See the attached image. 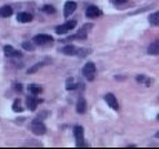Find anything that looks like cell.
<instances>
[{"label":"cell","instance_id":"cell-3","mask_svg":"<svg viewBox=\"0 0 159 149\" xmlns=\"http://www.w3.org/2000/svg\"><path fill=\"white\" fill-rule=\"evenodd\" d=\"M73 135H75V139H76V145L78 147H84V134H83V127L80 126H75L73 129Z\"/></svg>","mask_w":159,"mask_h":149},{"label":"cell","instance_id":"cell-6","mask_svg":"<svg viewBox=\"0 0 159 149\" xmlns=\"http://www.w3.org/2000/svg\"><path fill=\"white\" fill-rule=\"evenodd\" d=\"M25 102H26V106H28L29 111H36V108H38L42 101L36 98V95H32V94H30L29 97H26Z\"/></svg>","mask_w":159,"mask_h":149},{"label":"cell","instance_id":"cell-4","mask_svg":"<svg viewBox=\"0 0 159 149\" xmlns=\"http://www.w3.org/2000/svg\"><path fill=\"white\" fill-rule=\"evenodd\" d=\"M94 75H96V65H94V62H87L83 66V76L87 80H93Z\"/></svg>","mask_w":159,"mask_h":149},{"label":"cell","instance_id":"cell-25","mask_svg":"<svg viewBox=\"0 0 159 149\" xmlns=\"http://www.w3.org/2000/svg\"><path fill=\"white\" fill-rule=\"evenodd\" d=\"M157 119H158V120H159V115H158V116H157Z\"/></svg>","mask_w":159,"mask_h":149},{"label":"cell","instance_id":"cell-9","mask_svg":"<svg viewBox=\"0 0 159 149\" xmlns=\"http://www.w3.org/2000/svg\"><path fill=\"white\" fill-rule=\"evenodd\" d=\"M101 10H100L98 7H96V6H90V7H87V10H86V17L87 18H98V17H101Z\"/></svg>","mask_w":159,"mask_h":149},{"label":"cell","instance_id":"cell-1","mask_svg":"<svg viewBox=\"0 0 159 149\" xmlns=\"http://www.w3.org/2000/svg\"><path fill=\"white\" fill-rule=\"evenodd\" d=\"M29 130L35 135L46 134V126H44V123H42L40 120H33L32 123H30V126H29Z\"/></svg>","mask_w":159,"mask_h":149},{"label":"cell","instance_id":"cell-7","mask_svg":"<svg viewBox=\"0 0 159 149\" xmlns=\"http://www.w3.org/2000/svg\"><path fill=\"white\" fill-rule=\"evenodd\" d=\"M3 51H4V55L8 57V58H15V57H21V55H22V54H21L18 50H15L13 46H8V44L3 47Z\"/></svg>","mask_w":159,"mask_h":149},{"label":"cell","instance_id":"cell-11","mask_svg":"<svg viewBox=\"0 0 159 149\" xmlns=\"http://www.w3.org/2000/svg\"><path fill=\"white\" fill-rule=\"evenodd\" d=\"M75 10H76V3L75 2H66L65 6H64V17L68 18Z\"/></svg>","mask_w":159,"mask_h":149},{"label":"cell","instance_id":"cell-20","mask_svg":"<svg viewBox=\"0 0 159 149\" xmlns=\"http://www.w3.org/2000/svg\"><path fill=\"white\" fill-rule=\"evenodd\" d=\"M43 13H46V14H54L56 13V8L53 7V6H50V4H47V6H43Z\"/></svg>","mask_w":159,"mask_h":149},{"label":"cell","instance_id":"cell-21","mask_svg":"<svg viewBox=\"0 0 159 149\" xmlns=\"http://www.w3.org/2000/svg\"><path fill=\"white\" fill-rule=\"evenodd\" d=\"M43 65H44V62H39V64H38V65L32 66V68H30V69H29V71H28V73H33V72L39 71V69H40V68H42V66H43Z\"/></svg>","mask_w":159,"mask_h":149},{"label":"cell","instance_id":"cell-14","mask_svg":"<svg viewBox=\"0 0 159 149\" xmlns=\"http://www.w3.org/2000/svg\"><path fill=\"white\" fill-rule=\"evenodd\" d=\"M148 54H151V55H158V54H159V40L152 42V43L149 44Z\"/></svg>","mask_w":159,"mask_h":149},{"label":"cell","instance_id":"cell-5","mask_svg":"<svg viewBox=\"0 0 159 149\" xmlns=\"http://www.w3.org/2000/svg\"><path fill=\"white\" fill-rule=\"evenodd\" d=\"M76 26V21H68V22L62 24V25H58L56 28V32L58 35H64V33H68L69 30H72Z\"/></svg>","mask_w":159,"mask_h":149},{"label":"cell","instance_id":"cell-8","mask_svg":"<svg viewBox=\"0 0 159 149\" xmlns=\"http://www.w3.org/2000/svg\"><path fill=\"white\" fill-rule=\"evenodd\" d=\"M32 20H33V15L30 13H26V11L17 14V21L20 24H29V22H32Z\"/></svg>","mask_w":159,"mask_h":149},{"label":"cell","instance_id":"cell-22","mask_svg":"<svg viewBox=\"0 0 159 149\" xmlns=\"http://www.w3.org/2000/svg\"><path fill=\"white\" fill-rule=\"evenodd\" d=\"M112 3L116 6H120V4H123V3H126V0H112Z\"/></svg>","mask_w":159,"mask_h":149},{"label":"cell","instance_id":"cell-16","mask_svg":"<svg viewBox=\"0 0 159 149\" xmlns=\"http://www.w3.org/2000/svg\"><path fill=\"white\" fill-rule=\"evenodd\" d=\"M13 111L17 112V113H21L24 111V106H22V101L20 98H15L13 102Z\"/></svg>","mask_w":159,"mask_h":149},{"label":"cell","instance_id":"cell-24","mask_svg":"<svg viewBox=\"0 0 159 149\" xmlns=\"http://www.w3.org/2000/svg\"><path fill=\"white\" fill-rule=\"evenodd\" d=\"M155 137H157V138H159V133H157V134H155Z\"/></svg>","mask_w":159,"mask_h":149},{"label":"cell","instance_id":"cell-18","mask_svg":"<svg viewBox=\"0 0 159 149\" xmlns=\"http://www.w3.org/2000/svg\"><path fill=\"white\" fill-rule=\"evenodd\" d=\"M148 20H149V24H151V25L159 26V11H157V13H152L148 17Z\"/></svg>","mask_w":159,"mask_h":149},{"label":"cell","instance_id":"cell-12","mask_svg":"<svg viewBox=\"0 0 159 149\" xmlns=\"http://www.w3.org/2000/svg\"><path fill=\"white\" fill-rule=\"evenodd\" d=\"M13 7L11 6H3L0 7V18H10L13 15Z\"/></svg>","mask_w":159,"mask_h":149},{"label":"cell","instance_id":"cell-17","mask_svg":"<svg viewBox=\"0 0 159 149\" xmlns=\"http://www.w3.org/2000/svg\"><path fill=\"white\" fill-rule=\"evenodd\" d=\"M28 90L32 95H36V97H38L39 94H42V91H43V89H42L40 86H36V84H30L28 87Z\"/></svg>","mask_w":159,"mask_h":149},{"label":"cell","instance_id":"cell-2","mask_svg":"<svg viewBox=\"0 0 159 149\" xmlns=\"http://www.w3.org/2000/svg\"><path fill=\"white\" fill-rule=\"evenodd\" d=\"M32 42L36 46H47L53 43V37L50 35H36Z\"/></svg>","mask_w":159,"mask_h":149},{"label":"cell","instance_id":"cell-13","mask_svg":"<svg viewBox=\"0 0 159 149\" xmlns=\"http://www.w3.org/2000/svg\"><path fill=\"white\" fill-rule=\"evenodd\" d=\"M86 108H87L86 99H84V98H79L78 104H76V112H78V113H84V112H86Z\"/></svg>","mask_w":159,"mask_h":149},{"label":"cell","instance_id":"cell-23","mask_svg":"<svg viewBox=\"0 0 159 149\" xmlns=\"http://www.w3.org/2000/svg\"><path fill=\"white\" fill-rule=\"evenodd\" d=\"M14 89H15V91H18V93H21V91H22V86H21L20 83H17L14 86Z\"/></svg>","mask_w":159,"mask_h":149},{"label":"cell","instance_id":"cell-15","mask_svg":"<svg viewBox=\"0 0 159 149\" xmlns=\"http://www.w3.org/2000/svg\"><path fill=\"white\" fill-rule=\"evenodd\" d=\"M78 48L75 47V46H72V44H69V46H65V47L62 48V53L65 54V55H75L76 53H78Z\"/></svg>","mask_w":159,"mask_h":149},{"label":"cell","instance_id":"cell-19","mask_svg":"<svg viewBox=\"0 0 159 149\" xmlns=\"http://www.w3.org/2000/svg\"><path fill=\"white\" fill-rule=\"evenodd\" d=\"M22 48L25 51H33V50H35V43H33V42H24V43H22Z\"/></svg>","mask_w":159,"mask_h":149},{"label":"cell","instance_id":"cell-10","mask_svg":"<svg viewBox=\"0 0 159 149\" xmlns=\"http://www.w3.org/2000/svg\"><path fill=\"white\" fill-rule=\"evenodd\" d=\"M104 98H105V102L111 106L114 111H119V102H118V99L115 98L114 94H107Z\"/></svg>","mask_w":159,"mask_h":149}]
</instances>
